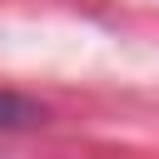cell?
I'll use <instances>...</instances> for the list:
<instances>
[{"instance_id":"1","label":"cell","mask_w":159,"mask_h":159,"mask_svg":"<svg viewBox=\"0 0 159 159\" xmlns=\"http://www.w3.org/2000/svg\"><path fill=\"white\" fill-rule=\"evenodd\" d=\"M40 109L20 94H0V129H20V124H35Z\"/></svg>"}]
</instances>
